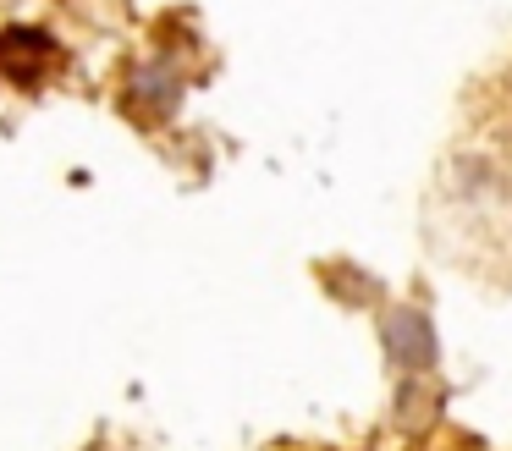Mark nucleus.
I'll list each match as a JSON object with an SVG mask.
<instances>
[{
  "label": "nucleus",
  "instance_id": "f257e3e1",
  "mask_svg": "<svg viewBox=\"0 0 512 451\" xmlns=\"http://www.w3.org/2000/svg\"><path fill=\"white\" fill-rule=\"evenodd\" d=\"M56 61V44L45 39V33L34 28H12V33H0V72L17 77V83H34L39 66Z\"/></svg>",
  "mask_w": 512,
  "mask_h": 451
}]
</instances>
